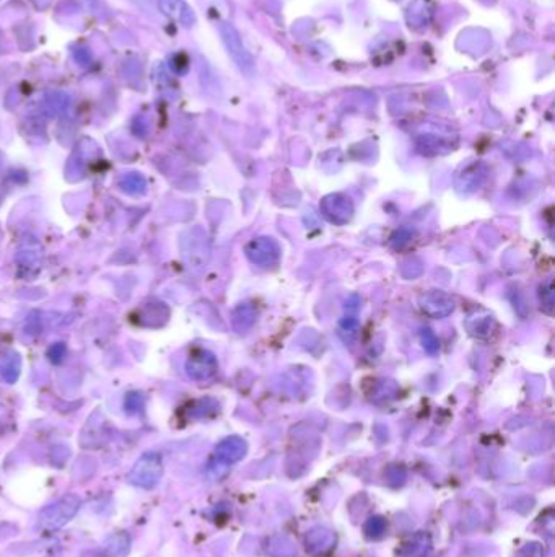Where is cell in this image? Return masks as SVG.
<instances>
[{
	"mask_svg": "<svg viewBox=\"0 0 555 557\" xmlns=\"http://www.w3.org/2000/svg\"><path fill=\"white\" fill-rule=\"evenodd\" d=\"M365 531L368 533L370 536H379L384 531V522L383 518H372L365 526Z\"/></svg>",
	"mask_w": 555,
	"mask_h": 557,
	"instance_id": "e0dca14e",
	"label": "cell"
},
{
	"mask_svg": "<svg viewBox=\"0 0 555 557\" xmlns=\"http://www.w3.org/2000/svg\"><path fill=\"white\" fill-rule=\"evenodd\" d=\"M163 476V463L161 456L156 453L142 455L132 468L129 474V483L140 489H154L158 485Z\"/></svg>",
	"mask_w": 555,
	"mask_h": 557,
	"instance_id": "7a4b0ae2",
	"label": "cell"
},
{
	"mask_svg": "<svg viewBox=\"0 0 555 557\" xmlns=\"http://www.w3.org/2000/svg\"><path fill=\"white\" fill-rule=\"evenodd\" d=\"M321 212L329 222L344 225L354 216V202L345 194H329L321 201Z\"/></svg>",
	"mask_w": 555,
	"mask_h": 557,
	"instance_id": "277c9868",
	"label": "cell"
},
{
	"mask_svg": "<svg viewBox=\"0 0 555 557\" xmlns=\"http://www.w3.org/2000/svg\"><path fill=\"white\" fill-rule=\"evenodd\" d=\"M412 236H414V230H411V228H401V230L396 232V235L391 238V243L396 248H402L412 240Z\"/></svg>",
	"mask_w": 555,
	"mask_h": 557,
	"instance_id": "9a60e30c",
	"label": "cell"
},
{
	"mask_svg": "<svg viewBox=\"0 0 555 557\" xmlns=\"http://www.w3.org/2000/svg\"><path fill=\"white\" fill-rule=\"evenodd\" d=\"M336 542V536L326 528H313L306 535V547L313 554H322L329 551Z\"/></svg>",
	"mask_w": 555,
	"mask_h": 557,
	"instance_id": "8fae6325",
	"label": "cell"
},
{
	"mask_svg": "<svg viewBox=\"0 0 555 557\" xmlns=\"http://www.w3.org/2000/svg\"><path fill=\"white\" fill-rule=\"evenodd\" d=\"M158 6L165 15L174 18L183 25L191 26L194 23V13L183 0H158Z\"/></svg>",
	"mask_w": 555,
	"mask_h": 557,
	"instance_id": "9c48e42d",
	"label": "cell"
},
{
	"mask_svg": "<svg viewBox=\"0 0 555 557\" xmlns=\"http://www.w3.org/2000/svg\"><path fill=\"white\" fill-rule=\"evenodd\" d=\"M254 321H256V309L253 305L241 303L240 307L235 309L233 325L236 331L243 332L246 330H249V328L254 325Z\"/></svg>",
	"mask_w": 555,
	"mask_h": 557,
	"instance_id": "7c38bea8",
	"label": "cell"
},
{
	"mask_svg": "<svg viewBox=\"0 0 555 557\" xmlns=\"http://www.w3.org/2000/svg\"><path fill=\"white\" fill-rule=\"evenodd\" d=\"M217 369L218 364L215 355L204 349L194 352L186 364L188 375L192 380H197V382H207V380H210L217 373Z\"/></svg>",
	"mask_w": 555,
	"mask_h": 557,
	"instance_id": "5b68a950",
	"label": "cell"
},
{
	"mask_svg": "<svg viewBox=\"0 0 555 557\" xmlns=\"http://www.w3.org/2000/svg\"><path fill=\"white\" fill-rule=\"evenodd\" d=\"M487 175V168L481 163L471 165L467 168L463 170V173H459L456 178V186L459 191L463 193H472L479 189V186L483 183Z\"/></svg>",
	"mask_w": 555,
	"mask_h": 557,
	"instance_id": "ba28073f",
	"label": "cell"
},
{
	"mask_svg": "<svg viewBox=\"0 0 555 557\" xmlns=\"http://www.w3.org/2000/svg\"><path fill=\"white\" fill-rule=\"evenodd\" d=\"M422 342H424L425 350L430 352V354H435L438 350V339L430 330H424V332H422Z\"/></svg>",
	"mask_w": 555,
	"mask_h": 557,
	"instance_id": "2e32d148",
	"label": "cell"
},
{
	"mask_svg": "<svg viewBox=\"0 0 555 557\" xmlns=\"http://www.w3.org/2000/svg\"><path fill=\"white\" fill-rule=\"evenodd\" d=\"M419 305L422 312L431 318H447L454 309V300L441 290H431L420 295Z\"/></svg>",
	"mask_w": 555,
	"mask_h": 557,
	"instance_id": "8992f818",
	"label": "cell"
},
{
	"mask_svg": "<svg viewBox=\"0 0 555 557\" xmlns=\"http://www.w3.org/2000/svg\"><path fill=\"white\" fill-rule=\"evenodd\" d=\"M131 551V536L126 531L113 533L104 541L103 557H127Z\"/></svg>",
	"mask_w": 555,
	"mask_h": 557,
	"instance_id": "30bf717a",
	"label": "cell"
},
{
	"mask_svg": "<svg viewBox=\"0 0 555 557\" xmlns=\"http://www.w3.org/2000/svg\"><path fill=\"white\" fill-rule=\"evenodd\" d=\"M80 506H82V501L77 494H65L58 502L46 507L40 513V526L42 530L49 531L63 528L65 523H69L77 515Z\"/></svg>",
	"mask_w": 555,
	"mask_h": 557,
	"instance_id": "6da1fadb",
	"label": "cell"
},
{
	"mask_svg": "<svg viewBox=\"0 0 555 557\" xmlns=\"http://www.w3.org/2000/svg\"><path fill=\"white\" fill-rule=\"evenodd\" d=\"M18 371H20V360H18L17 355H10L8 359L3 360L2 365H0V373H2V377L10 383L17 380Z\"/></svg>",
	"mask_w": 555,
	"mask_h": 557,
	"instance_id": "5bb4252c",
	"label": "cell"
},
{
	"mask_svg": "<svg viewBox=\"0 0 555 557\" xmlns=\"http://www.w3.org/2000/svg\"><path fill=\"white\" fill-rule=\"evenodd\" d=\"M246 256L249 261L260 268H270L281 259V246L270 236L254 238L246 246Z\"/></svg>",
	"mask_w": 555,
	"mask_h": 557,
	"instance_id": "3957f363",
	"label": "cell"
},
{
	"mask_svg": "<svg viewBox=\"0 0 555 557\" xmlns=\"http://www.w3.org/2000/svg\"><path fill=\"white\" fill-rule=\"evenodd\" d=\"M74 57L75 60L78 62V64L82 65H88L90 60H92V56H90V52L87 49H83V47H78V49L74 51Z\"/></svg>",
	"mask_w": 555,
	"mask_h": 557,
	"instance_id": "ac0fdd59",
	"label": "cell"
},
{
	"mask_svg": "<svg viewBox=\"0 0 555 557\" xmlns=\"http://www.w3.org/2000/svg\"><path fill=\"white\" fill-rule=\"evenodd\" d=\"M246 451H248V445L240 437H229V439L222 440L215 449V456L220 463L231 465L238 463L241 458H245Z\"/></svg>",
	"mask_w": 555,
	"mask_h": 557,
	"instance_id": "52a82bcc",
	"label": "cell"
},
{
	"mask_svg": "<svg viewBox=\"0 0 555 557\" xmlns=\"http://www.w3.org/2000/svg\"><path fill=\"white\" fill-rule=\"evenodd\" d=\"M409 549H411L409 557H424V556H426V554H429V551H430V538L426 536L425 533H420V535H417L414 540L411 541Z\"/></svg>",
	"mask_w": 555,
	"mask_h": 557,
	"instance_id": "4fadbf2b",
	"label": "cell"
}]
</instances>
